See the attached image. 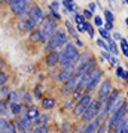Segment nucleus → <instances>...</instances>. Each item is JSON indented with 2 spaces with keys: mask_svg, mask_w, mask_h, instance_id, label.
<instances>
[{
  "mask_svg": "<svg viewBox=\"0 0 128 133\" xmlns=\"http://www.w3.org/2000/svg\"><path fill=\"white\" fill-rule=\"evenodd\" d=\"M78 85H79V75H73L67 82L63 84V87H61V94L63 96H67V94L74 93V91L78 90Z\"/></svg>",
  "mask_w": 128,
  "mask_h": 133,
  "instance_id": "9",
  "label": "nucleus"
},
{
  "mask_svg": "<svg viewBox=\"0 0 128 133\" xmlns=\"http://www.w3.org/2000/svg\"><path fill=\"white\" fill-rule=\"evenodd\" d=\"M37 23L39 21H36L31 17H22V18L19 19V29L22 31H30V30L34 31V27L37 25Z\"/></svg>",
  "mask_w": 128,
  "mask_h": 133,
  "instance_id": "12",
  "label": "nucleus"
},
{
  "mask_svg": "<svg viewBox=\"0 0 128 133\" xmlns=\"http://www.w3.org/2000/svg\"><path fill=\"white\" fill-rule=\"evenodd\" d=\"M127 108H128V105L127 102H124V105H122L121 108L118 109L116 112H113L112 115H109V126L115 130L116 127H119L121 126V123L124 120H125V114H127Z\"/></svg>",
  "mask_w": 128,
  "mask_h": 133,
  "instance_id": "6",
  "label": "nucleus"
},
{
  "mask_svg": "<svg viewBox=\"0 0 128 133\" xmlns=\"http://www.w3.org/2000/svg\"><path fill=\"white\" fill-rule=\"evenodd\" d=\"M113 39H115V41H122V37H121L119 33H113Z\"/></svg>",
  "mask_w": 128,
  "mask_h": 133,
  "instance_id": "50",
  "label": "nucleus"
},
{
  "mask_svg": "<svg viewBox=\"0 0 128 133\" xmlns=\"http://www.w3.org/2000/svg\"><path fill=\"white\" fill-rule=\"evenodd\" d=\"M124 5H128V0H125V2H124Z\"/></svg>",
  "mask_w": 128,
  "mask_h": 133,
  "instance_id": "54",
  "label": "nucleus"
},
{
  "mask_svg": "<svg viewBox=\"0 0 128 133\" xmlns=\"http://www.w3.org/2000/svg\"><path fill=\"white\" fill-rule=\"evenodd\" d=\"M76 30L80 31V33L86 31V25H85V23H84V24H76Z\"/></svg>",
  "mask_w": 128,
  "mask_h": 133,
  "instance_id": "43",
  "label": "nucleus"
},
{
  "mask_svg": "<svg viewBox=\"0 0 128 133\" xmlns=\"http://www.w3.org/2000/svg\"><path fill=\"white\" fill-rule=\"evenodd\" d=\"M80 61V54L78 52V49H76V46H74L73 43L69 42L64 48H63V51L60 52V63L61 64V70H66V69H72V67H74L76 64H79ZM76 69V67H74Z\"/></svg>",
  "mask_w": 128,
  "mask_h": 133,
  "instance_id": "1",
  "label": "nucleus"
},
{
  "mask_svg": "<svg viewBox=\"0 0 128 133\" xmlns=\"http://www.w3.org/2000/svg\"><path fill=\"white\" fill-rule=\"evenodd\" d=\"M95 8H97V3H95V2H91V3L88 5V11L94 12V11H95Z\"/></svg>",
  "mask_w": 128,
  "mask_h": 133,
  "instance_id": "45",
  "label": "nucleus"
},
{
  "mask_svg": "<svg viewBox=\"0 0 128 133\" xmlns=\"http://www.w3.org/2000/svg\"><path fill=\"white\" fill-rule=\"evenodd\" d=\"M25 17H31V18L36 19V21H42V19L45 18L42 8L36 6V5H33V3H31V6L28 8V12H27V15H25Z\"/></svg>",
  "mask_w": 128,
  "mask_h": 133,
  "instance_id": "14",
  "label": "nucleus"
},
{
  "mask_svg": "<svg viewBox=\"0 0 128 133\" xmlns=\"http://www.w3.org/2000/svg\"><path fill=\"white\" fill-rule=\"evenodd\" d=\"M15 127H17V132L18 133H28V129H27L19 120L15 121Z\"/></svg>",
  "mask_w": 128,
  "mask_h": 133,
  "instance_id": "28",
  "label": "nucleus"
},
{
  "mask_svg": "<svg viewBox=\"0 0 128 133\" xmlns=\"http://www.w3.org/2000/svg\"><path fill=\"white\" fill-rule=\"evenodd\" d=\"M85 25H86V33H88V36H89V37H94V29H92L91 23H88V21H86Z\"/></svg>",
  "mask_w": 128,
  "mask_h": 133,
  "instance_id": "36",
  "label": "nucleus"
},
{
  "mask_svg": "<svg viewBox=\"0 0 128 133\" xmlns=\"http://www.w3.org/2000/svg\"><path fill=\"white\" fill-rule=\"evenodd\" d=\"M61 5L64 6V9H66L67 12H73L74 9H76V5H74V2H70V0H64Z\"/></svg>",
  "mask_w": 128,
  "mask_h": 133,
  "instance_id": "26",
  "label": "nucleus"
},
{
  "mask_svg": "<svg viewBox=\"0 0 128 133\" xmlns=\"http://www.w3.org/2000/svg\"><path fill=\"white\" fill-rule=\"evenodd\" d=\"M74 43H76L78 46H82V45H84V43H82V41H80V39H78V37H76V41H74Z\"/></svg>",
  "mask_w": 128,
  "mask_h": 133,
  "instance_id": "51",
  "label": "nucleus"
},
{
  "mask_svg": "<svg viewBox=\"0 0 128 133\" xmlns=\"http://www.w3.org/2000/svg\"><path fill=\"white\" fill-rule=\"evenodd\" d=\"M101 81V70L100 69H94L91 72V76H89V81L86 84V88H85V94H89L92 90L97 88V85L100 84Z\"/></svg>",
  "mask_w": 128,
  "mask_h": 133,
  "instance_id": "10",
  "label": "nucleus"
},
{
  "mask_svg": "<svg viewBox=\"0 0 128 133\" xmlns=\"http://www.w3.org/2000/svg\"><path fill=\"white\" fill-rule=\"evenodd\" d=\"M30 41L31 42H43V35H42V31H40V29H36L34 31H31L30 33Z\"/></svg>",
  "mask_w": 128,
  "mask_h": 133,
  "instance_id": "19",
  "label": "nucleus"
},
{
  "mask_svg": "<svg viewBox=\"0 0 128 133\" xmlns=\"http://www.w3.org/2000/svg\"><path fill=\"white\" fill-rule=\"evenodd\" d=\"M55 106V100L52 97H43L42 99V108L43 109H52Z\"/></svg>",
  "mask_w": 128,
  "mask_h": 133,
  "instance_id": "20",
  "label": "nucleus"
},
{
  "mask_svg": "<svg viewBox=\"0 0 128 133\" xmlns=\"http://www.w3.org/2000/svg\"><path fill=\"white\" fill-rule=\"evenodd\" d=\"M125 24H127V27H128V18H125Z\"/></svg>",
  "mask_w": 128,
  "mask_h": 133,
  "instance_id": "53",
  "label": "nucleus"
},
{
  "mask_svg": "<svg viewBox=\"0 0 128 133\" xmlns=\"http://www.w3.org/2000/svg\"><path fill=\"white\" fill-rule=\"evenodd\" d=\"M21 102L24 103L25 106H28L30 108V102H31V94L28 91H22L21 93Z\"/></svg>",
  "mask_w": 128,
  "mask_h": 133,
  "instance_id": "25",
  "label": "nucleus"
},
{
  "mask_svg": "<svg viewBox=\"0 0 128 133\" xmlns=\"http://www.w3.org/2000/svg\"><path fill=\"white\" fill-rule=\"evenodd\" d=\"M101 57L103 58H106V60L110 63V66H116V67H119L118 64H119V61H118V58H116L115 55H112L109 52V51H101Z\"/></svg>",
  "mask_w": 128,
  "mask_h": 133,
  "instance_id": "18",
  "label": "nucleus"
},
{
  "mask_svg": "<svg viewBox=\"0 0 128 133\" xmlns=\"http://www.w3.org/2000/svg\"><path fill=\"white\" fill-rule=\"evenodd\" d=\"M0 111H2V115H3V118H5L6 115L11 114V109H9V106L6 105V100L0 102Z\"/></svg>",
  "mask_w": 128,
  "mask_h": 133,
  "instance_id": "27",
  "label": "nucleus"
},
{
  "mask_svg": "<svg viewBox=\"0 0 128 133\" xmlns=\"http://www.w3.org/2000/svg\"><path fill=\"white\" fill-rule=\"evenodd\" d=\"M94 24L97 25L98 29H101V25H103V18H101V17H94Z\"/></svg>",
  "mask_w": 128,
  "mask_h": 133,
  "instance_id": "40",
  "label": "nucleus"
},
{
  "mask_svg": "<svg viewBox=\"0 0 128 133\" xmlns=\"http://www.w3.org/2000/svg\"><path fill=\"white\" fill-rule=\"evenodd\" d=\"M9 93H11V90H9L7 87H5V85H3V87H2V91H0V94H2V96H7Z\"/></svg>",
  "mask_w": 128,
  "mask_h": 133,
  "instance_id": "44",
  "label": "nucleus"
},
{
  "mask_svg": "<svg viewBox=\"0 0 128 133\" xmlns=\"http://www.w3.org/2000/svg\"><path fill=\"white\" fill-rule=\"evenodd\" d=\"M94 69H97L95 67V58L92 57L91 54H88V52H84V55L80 57V61L78 67H76V75H84L86 72H92Z\"/></svg>",
  "mask_w": 128,
  "mask_h": 133,
  "instance_id": "2",
  "label": "nucleus"
},
{
  "mask_svg": "<svg viewBox=\"0 0 128 133\" xmlns=\"http://www.w3.org/2000/svg\"><path fill=\"white\" fill-rule=\"evenodd\" d=\"M61 133H70V124L69 123H63L61 124Z\"/></svg>",
  "mask_w": 128,
  "mask_h": 133,
  "instance_id": "38",
  "label": "nucleus"
},
{
  "mask_svg": "<svg viewBox=\"0 0 128 133\" xmlns=\"http://www.w3.org/2000/svg\"><path fill=\"white\" fill-rule=\"evenodd\" d=\"M121 49H122V52H124V55L128 57V41L127 39H122L121 41Z\"/></svg>",
  "mask_w": 128,
  "mask_h": 133,
  "instance_id": "32",
  "label": "nucleus"
},
{
  "mask_svg": "<svg viewBox=\"0 0 128 133\" xmlns=\"http://www.w3.org/2000/svg\"><path fill=\"white\" fill-rule=\"evenodd\" d=\"M25 114H27V117L33 121V124H34V121L40 117V114H39V109H37L36 106H30V108H27V109H25Z\"/></svg>",
  "mask_w": 128,
  "mask_h": 133,
  "instance_id": "17",
  "label": "nucleus"
},
{
  "mask_svg": "<svg viewBox=\"0 0 128 133\" xmlns=\"http://www.w3.org/2000/svg\"><path fill=\"white\" fill-rule=\"evenodd\" d=\"M112 91H113V88H112V84H110V81H103L101 82V85H100V88H98L97 91V96H98V100H101V102H104V100H107L109 99V96L112 94Z\"/></svg>",
  "mask_w": 128,
  "mask_h": 133,
  "instance_id": "11",
  "label": "nucleus"
},
{
  "mask_svg": "<svg viewBox=\"0 0 128 133\" xmlns=\"http://www.w3.org/2000/svg\"><path fill=\"white\" fill-rule=\"evenodd\" d=\"M67 43H69V41H67V35H66V31L61 30V29H58L57 33L51 37V41L46 43V49H48L49 52H51V51H57L58 46H66Z\"/></svg>",
  "mask_w": 128,
  "mask_h": 133,
  "instance_id": "3",
  "label": "nucleus"
},
{
  "mask_svg": "<svg viewBox=\"0 0 128 133\" xmlns=\"http://www.w3.org/2000/svg\"><path fill=\"white\" fill-rule=\"evenodd\" d=\"M100 106H101V100H94V102L91 103V106L86 109V112L82 115L80 120L84 121V123H89V121H92L94 118H97L98 117V111H100Z\"/></svg>",
  "mask_w": 128,
  "mask_h": 133,
  "instance_id": "8",
  "label": "nucleus"
},
{
  "mask_svg": "<svg viewBox=\"0 0 128 133\" xmlns=\"http://www.w3.org/2000/svg\"><path fill=\"white\" fill-rule=\"evenodd\" d=\"M58 61H60V52H57V51H51V52L46 55V58H45V63H46V66H49V67L55 66Z\"/></svg>",
  "mask_w": 128,
  "mask_h": 133,
  "instance_id": "16",
  "label": "nucleus"
},
{
  "mask_svg": "<svg viewBox=\"0 0 128 133\" xmlns=\"http://www.w3.org/2000/svg\"><path fill=\"white\" fill-rule=\"evenodd\" d=\"M84 17H85V19L86 18H94V17H92V12H91V11H88V9L84 11Z\"/></svg>",
  "mask_w": 128,
  "mask_h": 133,
  "instance_id": "48",
  "label": "nucleus"
},
{
  "mask_svg": "<svg viewBox=\"0 0 128 133\" xmlns=\"http://www.w3.org/2000/svg\"><path fill=\"white\" fill-rule=\"evenodd\" d=\"M0 132L2 133H17L15 123H9V121H6V118L2 117V120H0Z\"/></svg>",
  "mask_w": 128,
  "mask_h": 133,
  "instance_id": "15",
  "label": "nucleus"
},
{
  "mask_svg": "<svg viewBox=\"0 0 128 133\" xmlns=\"http://www.w3.org/2000/svg\"><path fill=\"white\" fill-rule=\"evenodd\" d=\"M7 5H9V8H11V11H12V12L15 14L19 19L27 15L28 8L31 6V3L25 2V0H9V2H7Z\"/></svg>",
  "mask_w": 128,
  "mask_h": 133,
  "instance_id": "4",
  "label": "nucleus"
},
{
  "mask_svg": "<svg viewBox=\"0 0 128 133\" xmlns=\"http://www.w3.org/2000/svg\"><path fill=\"white\" fill-rule=\"evenodd\" d=\"M34 97L42 100V94H40V85H36V87H34Z\"/></svg>",
  "mask_w": 128,
  "mask_h": 133,
  "instance_id": "41",
  "label": "nucleus"
},
{
  "mask_svg": "<svg viewBox=\"0 0 128 133\" xmlns=\"http://www.w3.org/2000/svg\"><path fill=\"white\" fill-rule=\"evenodd\" d=\"M66 27H67V30H69V33H70V35L76 36V31H74L73 25H72V23H70V21H66Z\"/></svg>",
  "mask_w": 128,
  "mask_h": 133,
  "instance_id": "37",
  "label": "nucleus"
},
{
  "mask_svg": "<svg viewBox=\"0 0 128 133\" xmlns=\"http://www.w3.org/2000/svg\"><path fill=\"white\" fill-rule=\"evenodd\" d=\"M124 73H125V70H124L121 66L116 67V76H119V78H124Z\"/></svg>",
  "mask_w": 128,
  "mask_h": 133,
  "instance_id": "42",
  "label": "nucleus"
},
{
  "mask_svg": "<svg viewBox=\"0 0 128 133\" xmlns=\"http://www.w3.org/2000/svg\"><path fill=\"white\" fill-rule=\"evenodd\" d=\"M39 29H40V31L43 35V42H46V43L51 41V37L54 36L57 33V30H58L57 29V21H54V19H45Z\"/></svg>",
  "mask_w": 128,
  "mask_h": 133,
  "instance_id": "5",
  "label": "nucleus"
},
{
  "mask_svg": "<svg viewBox=\"0 0 128 133\" xmlns=\"http://www.w3.org/2000/svg\"><path fill=\"white\" fill-rule=\"evenodd\" d=\"M127 97H128V93H127Z\"/></svg>",
  "mask_w": 128,
  "mask_h": 133,
  "instance_id": "55",
  "label": "nucleus"
},
{
  "mask_svg": "<svg viewBox=\"0 0 128 133\" xmlns=\"http://www.w3.org/2000/svg\"><path fill=\"white\" fill-rule=\"evenodd\" d=\"M113 29V23H104V30L106 31H110Z\"/></svg>",
  "mask_w": 128,
  "mask_h": 133,
  "instance_id": "47",
  "label": "nucleus"
},
{
  "mask_svg": "<svg viewBox=\"0 0 128 133\" xmlns=\"http://www.w3.org/2000/svg\"><path fill=\"white\" fill-rule=\"evenodd\" d=\"M46 121H48V117H46V115H40V117H39L36 121H34V124H36L37 127L46 126Z\"/></svg>",
  "mask_w": 128,
  "mask_h": 133,
  "instance_id": "30",
  "label": "nucleus"
},
{
  "mask_svg": "<svg viewBox=\"0 0 128 133\" xmlns=\"http://www.w3.org/2000/svg\"><path fill=\"white\" fill-rule=\"evenodd\" d=\"M127 41H128V37H127Z\"/></svg>",
  "mask_w": 128,
  "mask_h": 133,
  "instance_id": "56",
  "label": "nucleus"
},
{
  "mask_svg": "<svg viewBox=\"0 0 128 133\" xmlns=\"http://www.w3.org/2000/svg\"><path fill=\"white\" fill-rule=\"evenodd\" d=\"M100 124H101V121L97 117V118H94L92 121L86 123L85 126L80 129V133H97V130L100 129Z\"/></svg>",
  "mask_w": 128,
  "mask_h": 133,
  "instance_id": "13",
  "label": "nucleus"
},
{
  "mask_svg": "<svg viewBox=\"0 0 128 133\" xmlns=\"http://www.w3.org/2000/svg\"><path fill=\"white\" fill-rule=\"evenodd\" d=\"M107 43H109V52L112 55H115L118 54V46H116V43L113 42V39H110V41H107Z\"/></svg>",
  "mask_w": 128,
  "mask_h": 133,
  "instance_id": "29",
  "label": "nucleus"
},
{
  "mask_svg": "<svg viewBox=\"0 0 128 133\" xmlns=\"http://www.w3.org/2000/svg\"><path fill=\"white\" fill-rule=\"evenodd\" d=\"M104 18H106V23H113L115 17H113V14L110 11H104Z\"/></svg>",
  "mask_w": 128,
  "mask_h": 133,
  "instance_id": "35",
  "label": "nucleus"
},
{
  "mask_svg": "<svg viewBox=\"0 0 128 133\" xmlns=\"http://www.w3.org/2000/svg\"><path fill=\"white\" fill-rule=\"evenodd\" d=\"M113 132H116V133H128V117H125V120L121 123V126L116 127Z\"/></svg>",
  "mask_w": 128,
  "mask_h": 133,
  "instance_id": "22",
  "label": "nucleus"
},
{
  "mask_svg": "<svg viewBox=\"0 0 128 133\" xmlns=\"http://www.w3.org/2000/svg\"><path fill=\"white\" fill-rule=\"evenodd\" d=\"M30 133H49V129H48V126H40V127L33 129Z\"/></svg>",
  "mask_w": 128,
  "mask_h": 133,
  "instance_id": "33",
  "label": "nucleus"
},
{
  "mask_svg": "<svg viewBox=\"0 0 128 133\" xmlns=\"http://www.w3.org/2000/svg\"><path fill=\"white\" fill-rule=\"evenodd\" d=\"M124 81H125V82H128V70H125V73H124Z\"/></svg>",
  "mask_w": 128,
  "mask_h": 133,
  "instance_id": "52",
  "label": "nucleus"
},
{
  "mask_svg": "<svg viewBox=\"0 0 128 133\" xmlns=\"http://www.w3.org/2000/svg\"><path fill=\"white\" fill-rule=\"evenodd\" d=\"M19 121H21V123H22V124H24L25 127H27V129H28V130H30V127H31V124H33V121L30 120V118H28V117H27V114H21L19 115V118H18Z\"/></svg>",
  "mask_w": 128,
  "mask_h": 133,
  "instance_id": "24",
  "label": "nucleus"
},
{
  "mask_svg": "<svg viewBox=\"0 0 128 133\" xmlns=\"http://www.w3.org/2000/svg\"><path fill=\"white\" fill-rule=\"evenodd\" d=\"M5 82H6V73L2 72V75H0V84H2V87L5 85Z\"/></svg>",
  "mask_w": 128,
  "mask_h": 133,
  "instance_id": "46",
  "label": "nucleus"
},
{
  "mask_svg": "<svg viewBox=\"0 0 128 133\" xmlns=\"http://www.w3.org/2000/svg\"><path fill=\"white\" fill-rule=\"evenodd\" d=\"M92 102H94V100H92L91 94H85V96L82 97L79 102L76 103V106H74V109H73L74 115L82 118V115H84V114L86 112V109L91 106V103H92Z\"/></svg>",
  "mask_w": 128,
  "mask_h": 133,
  "instance_id": "7",
  "label": "nucleus"
},
{
  "mask_svg": "<svg viewBox=\"0 0 128 133\" xmlns=\"http://www.w3.org/2000/svg\"><path fill=\"white\" fill-rule=\"evenodd\" d=\"M21 99H19V96H18V93L17 91H13V90H11V93L6 96V102L7 103H18Z\"/></svg>",
  "mask_w": 128,
  "mask_h": 133,
  "instance_id": "21",
  "label": "nucleus"
},
{
  "mask_svg": "<svg viewBox=\"0 0 128 133\" xmlns=\"http://www.w3.org/2000/svg\"><path fill=\"white\" fill-rule=\"evenodd\" d=\"M95 42H97V45L100 46V48H103V51H109V43L106 42L104 39H101V37H100V39H97Z\"/></svg>",
  "mask_w": 128,
  "mask_h": 133,
  "instance_id": "31",
  "label": "nucleus"
},
{
  "mask_svg": "<svg viewBox=\"0 0 128 133\" xmlns=\"http://www.w3.org/2000/svg\"><path fill=\"white\" fill-rule=\"evenodd\" d=\"M98 33H100V37L101 39H107V41H110V36H109V31H106L104 30V27H101V29H98Z\"/></svg>",
  "mask_w": 128,
  "mask_h": 133,
  "instance_id": "34",
  "label": "nucleus"
},
{
  "mask_svg": "<svg viewBox=\"0 0 128 133\" xmlns=\"http://www.w3.org/2000/svg\"><path fill=\"white\" fill-rule=\"evenodd\" d=\"M58 8H60V3L58 2H51L49 3V11H57L58 12Z\"/></svg>",
  "mask_w": 128,
  "mask_h": 133,
  "instance_id": "39",
  "label": "nucleus"
},
{
  "mask_svg": "<svg viewBox=\"0 0 128 133\" xmlns=\"http://www.w3.org/2000/svg\"><path fill=\"white\" fill-rule=\"evenodd\" d=\"M97 133H106V124H101L100 129L97 130Z\"/></svg>",
  "mask_w": 128,
  "mask_h": 133,
  "instance_id": "49",
  "label": "nucleus"
},
{
  "mask_svg": "<svg viewBox=\"0 0 128 133\" xmlns=\"http://www.w3.org/2000/svg\"><path fill=\"white\" fill-rule=\"evenodd\" d=\"M9 109H11V114L12 115H21V103H9Z\"/></svg>",
  "mask_w": 128,
  "mask_h": 133,
  "instance_id": "23",
  "label": "nucleus"
}]
</instances>
